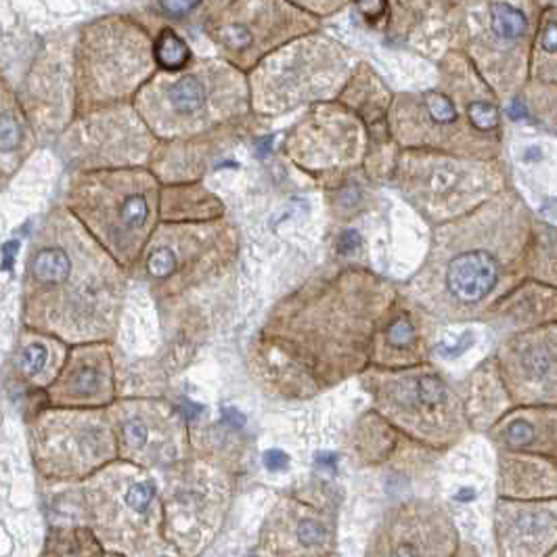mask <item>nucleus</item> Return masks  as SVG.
Instances as JSON below:
<instances>
[{
	"label": "nucleus",
	"instance_id": "obj_1",
	"mask_svg": "<svg viewBox=\"0 0 557 557\" xmlns=\"http://www.w3.org/2000/svg\"><path fill=\"white\" fill-rule=\"evenodd\" d=\"M394 292L364 271H344L289 296L260 335L258 373L285 396H310L361 373Z\"/></svg>",
	"mask_w": 557,
	"mask_h": 557
},
{
	"label": "nucleus",
	"instance_id": "obj_2",
	"mask_svg": "<svg viewBox=\"0 0 557 557\" xmlns=\"http://www.w3.org/2000/svg\"><path fill=\"white\" fill-rule=\"evenodd\" d=\"M126 298V271L59 203L40 221L24 264L22 323L65 346L112 339Z\"/></svg>",
	"mask_w": 557,
	"mask_h": 557
},
{
	"label": "nucleus",
	"instance_id": "obj_3",
	"mask_svg": "<svg viewBox=\"0 0 557 557\" xmlns=\"http://www.w3.org/2000/svg\"><path fill=\"white\" fill-rule=\"evenodd\" d=\"M532 223L522 199L502 191L466 216L441 224L413 281V296L445 321L493 314L527 273Z\"/></svg>",
	"mask_w": 557,
	"mask_h": 557
},
{
	"label": "nucleus",
	"instance_id": "obj_4",
	"mask_svg": "<svg viewBox=\"0 0 557 557\" xmlns=\"http://www.w3.org/2000/svg\"><path fill=\"white\" fill-rule=\"evenodd\" d=\"M438 90L400 95L391 103L388 131L405 149H430L459 158L493 160L499 153V106L495 92L459 51L443 65Z\"/></svg>",
	"mask_w": 557,
	"mask_h": 557
},
{
	"label": "nucleus",
	"instance_id": "obj_5",
	"mask_svg": "<svg viewBox=\"0 0 557 557\" xmlns=\"http://www.w3.org/2000/svg\"><path fill=\"white\" fill-rule=\"evenodd\" d=\"M162 185L147 166L72 172L63 206L124 269L137 267L160 224Z\"/></svg>",
	"mask_w": 557,
	"mask_h": 557
},
{
	"label": "nucleus",
	"instance_id": "obj_6",
	"mask_svg": "<svg viewBox=\"0 0 557 557\" xmlns=\"http://www.w3.org/2000/svg\"><path fill=\"white\" fill-rule=\"evenodd\" d=\"M244 72L226 61H199L181 72L153 74L140 86L133 108L153 139L183 143L216 133L248 110Z\"/></svg>",
	"mask_w": 557,
	"mask_h": 557
},
{
	"label": "nucleus",
	"instance_id": "obj_7",
	"mask_svg": "<svg viewBox=\"0 0 557 557\" xmlns=\"http://www.w3.org/2000/svg\"><path fill=\"white\" fill-rule=\"evenodd\" d=\"M153 40L137 20L108 15L86 24L74 42V117L133 103L156 74Z\"/></svg>",
	"mask_w": 557,
	"mask_h": 557
},
{
	"label": "nucleus",
	"instance_id": "obj_8",
	"mask_svg": "<svg viewBox=\"0 0 557 557\" xmlns=\"http://www.w3.org/2000/svg\"><path fill=\"white\" fill-rule=\"evenodd\" d=\"M348 81L350 63L342 47L325 36L307 34L278 47L251 70V108L262 115H281L325 103Z\"/></svg>",
	"mask_w": 557,
	"mask_h": 557
},
{
	"label": "nucleus",
	"instance_id": "obj_9",
	"mask_svg": "<svg viewBox=\"0 0 557 557\" xmlns=\"http://www.w3.org/2000/svg\"><path fill=\"white\" fill-rule=\"evenodd\" d=\"M394 178L423 216L448 223L505 191V176L493 160L459 158L430 149H405Z\"/></svg>",
	"mask_w": 557,
	"mask_h": 557
},
{
	"label": "nucleus",
	"instance_id": "obj_10",
	"mask_svg": "<svg viewBox=\"0 0 557 557\" xmlns=\"http://www.w3.org/2000/svg\"><path fill=\"white\" fill-rule=\"evenodd\" d=\"M364 386L380 413L418 443L453 445L463 434V405L434 369H375Z\"/></svg>",
	"mask_w": 557,
	"mask_h": 557
},
{
	"label": "nucleus",
	"instance_id": "obj_11",
	"mask_svg": "<svg viewBox=\"0 0 557 557\" xmlns=\"http://www.w3.org/2000/svg\"><path fill=\"white\" fill-rule=\"evenodd\" d=\"M461 55L495 95H513L529 74L530 15L522 0H468L459 20Z\"/></svg>",
	"mask_w": 557,
	"mask_h": 557
},
{
	"label": "nucleus",
	"instance_id": "obj_12",
	"mask_svg": "<svg viewBox=\"0 0 557 557\" xmlns=\"http://www.w3.org/2000/svg\"><path fill=\"white\" fill-rule=\"evenodd\" d=\"M86 495L90 530L101 547L120 552V556L145 549L164 527L153 478L131 461H112L90 475Z\"/></svg>",
	"mask_w": 557,
	"mask_h": 557
},
{
	"label": "nucleus",
	"instance_id": "obj_13",
	"mask_svg": "<svg viewBox=\"0 0 557 557\" xmlns=\"http://www.w3.org/2000/svg\"><path fill=\"white\" fill-rule=\"evenodd\" d=\"M32 461L47 480H78L117 459L112 418L106 409H40L29 421Z\"/></svg>",
	"mask_w": 557,
	"mask_h": 557
},
{
	"label": "nucleus",
	"instance_id": "obj_14",
	"mask_svg": "<svg viewBox=\"0 0 557 557\" xmlns=\"http://www.w3.org/2000/svg\"><path fill=\"white\" fill-rule=\"evenodd\" d=\"M317 29L319 20L287 0H228L206 22L210 40L239 72H251L278 47Z\"/></svg>",
	"mask_w": 557,
	"mask_h": 557
},
{
	"label": "nucleus",
	"instance_id": "obj_15",
	"mask_svg": "<svg viewBox=\"0 0 557 557\" xmlns=\"http://www.w3.org/2000/svg\"><path fill=\"white\" fill-rule=\"evenodd\" d=\"M59 156L72 172L149 164L156 139L133 103L74 117L57 140Z\"/></svg>",
	"mask_w": 557,
	"mask_h": 557
},
{
	"label": "nucleus",
	"instance_id": "obj_16",
	"mask_svg": "<svg viewBox=\"0 0 557 557\" xmlns=\"http://www.w3.org/2000/svg\"><path fill=\"white\" fill-rule=\"evenodd\" d=\"M235 251V235L223 219L208 223H162L140 253L139 264L153 289H183L224 264Z\"/></svg>",
	"mask_w": 557,
	"mask_h": 557
},
{
	"label": "nucleus",
	"instance_id": "obj_17",
	"mask_svg": "<svg viewBox=\"0 0 557 557\" xmlns=\"http://www.w3.org/2000/svg\"><path fill=\"white\" fill-rule=\"evenodd\" d=\"M364 124L346 106L317 103L287 139L289 158L312 174L357 166L364 151Z\"/></svg>",
	"mask_w": 557,
	"mask_h": 557
},
{
	"label": "nucleus",
	"instance_id": "obj_18",
	"mask_svg": "<svg viewBox=\"0 0 557 557\" xmlns=\"http://www.w3.org/2000/svg\"><path fill=\"white\" fill-rule=\"evenodd\" d=\"M459 534L441 505L403 503L375 530L367 557H455Z\"/></svg>",
	"mask_w": 557,
	"mask_h": 557
},
{
	"label": "nucleus",
	"instance_id": "obj_19",
	"mask_svg": "<svg viewBox=\"0 0 557 557\" xmlns=\"http://www.w3.org/2000/svg\"><path fill=\"white\" fill-rule=\"evenodd\" d=\"M556 323L511 337L499 361L507 394L524 407H556Z\"/></svg>",
	"mask_w": 557,
	"mask_h": 557
},
{
	"label": "nucleus",
	"instance_id": "obj_20",
	"mask_svg": "<svg viewBox=\"0 0 557 557\" xmlns=\"http://www.w3.org/2000/svg\"><path fill=\"white\" fill-rule=\"evenodd\" d=\"M112 418L117 459L140 468L166 463L174 459V434L178 421L174 413L151 403H122L108 407Z\"/></svg>",
	"mask_w": 557,
	"mask_h": 557
},
{
	"label": "nucleus",
	"instance_id": "obj_21",
	"mask_svg": "<svg viewBox=\"0 0 557 557\" xmlns=\"http://www.w3.org/2000/svg\"><path fill=\"white\" fill-rule=\"evenodd\" d=\"M49 407L106 409L113 400V364L108 342L74 346L47 388Z\"/></svg>",
	"mask_w": 557,
	"mask_h": 557
},
{
	"label": "nucleus",
	"instance_id": "obj_22",
	"mask_svg": "<svg viewBox=\"0 0 557 557\" xmlns=\"http://www.w3.org/2000/svg\"><path fill=\"white\" fill-rule=\"evenodd\" d=\"M74 51V47H72ZM72 51L51 49L32 67L28 81V99L32 106L26 108L34 131H59L74 120V72H72Z\"/></svg>",
	"mask_w": 557,
	"mask_h": 557
},
{
	"label": "nucleus",
	"instance_id": "obj_23",
	"mask_svg": "<svg viewBox=\"0 0 557 557\" xmlns=\"http://www.w3.org/2000/svg\"><path fill=\"white\" fill-rule=\"evenodd\" d=\"M556 503L507 502L497 509L503 557H545L556 547Z\"/></svg>",
	"mask_w": 557,
	"mask_h": 557
},
{
	"label": "nucleus",
	"instance_id": "obj_24",
	"mask_svg": "<svg viewBox=\"0 0 557 557\" xmlns=\"http://www.w3.org/2000/svg\"><path fill=\"white\" fill-rule=\"evenodd\" d=\"M275 516V549L283 557H325L334 545V524L325 509L287 503Z\"/></svg>",
	"mask_w": 557,
	"mask_h": 557
},
{
	"label": "nucleus",
	"instance_id": "obj_25",
	"mask_svg": "<svg viewBox=\"0 0 557 557\" xmlns=\"http://www.w3.org/2000/svg\"><path fill=\"white\" fill-rule=\"evenodd\" d=\"M428 355V342L418 317L409 308H394L384 317L375 339L371 361L377 369L418 367Z\"/></svg>",
	"mask_w": 557,
	"mask_h": 557
},
{
	"label": "nucleus",
	"instance_id": "obj_26",
	"mask_svg": "<svg viewBox=\"0 0 557 557\" xmlns=\"http://www.w3.org/2000/svg\"><path fill=\"white\" fill-rule=\"evenodd\" d=\"M36 143V131L17 90L0 74V170L13 176L28 162Z\"/></svg>",
	"mask_w": 557,
	"mask_h": 557
},
{
	"label": "nucleus",
	"instance_id": "obj_27",
	"mask_svg": "<svg viewBox=\"0 0 557 557\" xmlns=\"http://www.w3.org/2000/svg\"><path fill=\"white\" fill-rule=\"evenodd\" d=\"M65 344L49 335L26 330L13 357V380L28 392L47 391L65 361Z\"/></svg>",
	"mask_w": 557,
	"mask_h": 557
},
{
	"label": "nucleus",
	"instance_id": "obj_28",
	"mask_svg": "<svg viewBox=\"0 0 557 557\" xmlns=\"http://www.w3.org/2000/svg\"><path fill=\"white\" fill-rule=\"evenodd\" d=\"M529 411L503 421L495 438L509 453H547L556 459V407H524Z\"/></svg>",
	"mask_w": 557,
	"mask_h": 557
},
{
	"label": "nucleus",
	"instance_id": "obj_29",
	"mask_svg": "<svg viewBox=\"0 0 557 557\" xmlns=\"http://www.w3.org/2000/svg\"><path fill=\"white\" fill-rule=\"evenodd\" d=\"M224 206L201 185H166L160 196L164 223L223 219Z\"/></svg>",
	"mask_w": 557,
	"mask_h": 557
},
{
	"label": "nucleus",
	"instance_id": "obj_30",
	"mask_svg": "<svg viewBox=\"0 0 557 557\" xmlns=\"http://www.w3.org/2000/svg\"><path fill=\"white\" fill-rule=\"evenodd\" d=\"M556 9L549 7L539 24L536 42L532 51V76L536 83H547L556 88L557 83V40Z\"/></svg>",
	"mask_w": 557,
	"mask_h": 557
},
{
	"label": "nucleus",
	"instance_id": "obj_31",
	"mask_svg": "<svg viewBox=\"0 0 557 557\" xmlns=\"http://www.w3.org/2000/svg\"><path fill=\"white\" fill-rule=\"evenodd\" d=\"M101 554L103 547L92 530L67 527L49 532L42 557H99Z\"/></svg>",
	"mask_w": 557,
	"mask_h": 557
},
{
	"label": "nucleus",
	"instance_id": "obj_32",
	"mask_svg": "<svg viewBox=\"0 0 557 557\" xmlns=\"http://www.w3.org/2000/svg\"><path fill=\"white\" fill-rule=\"evenodd\" d=\"M153 59L162 72H181L191 61L189 45L172 28L162 29L153 40Z\"/></svg>",
	"mask_w": 557,
	"mask_h": 557
},
{
	"label": "nucleus",
	"instance_id": "obj_33",
	"mask_svg": "<svg viewBox=\"0 0 557 557\" xmlns=\"http://www.w3.org/2000/svg\"><path fill=\"white\" fill-rule=\"evenodd\" d=\"M228 0H151L153 9L174 22H191L203 20L208 22L214 13H219Z\"/></svg>",
	"mask_w": 557,
	"mask_h": 557
},
{
	"label": "nucleus",
	"instance_id": "obj_34",
	"mask_svg": "<svg viewBox=\"0 0 557 557\" xmlns=\"http://www.w3.org/2000/svg\"><path fill=\"white\" fill-rule=\"evenodd\" d=\"M287 2H292L296 9L305 11L312 17H330L348 4V0H287Z\"/></svg>",
	"mask_w": 557,
	"mask_h": 557
},
{
	"label": "nucleus",
	"instance_id": "obj_35",
	"mask_svg": "<svg viewBox=\"0 0 557 557\" xmlns=\"http://www.w3.org/2000/svg\"><path fill=\"white\" fill-rule=\"evenodd\" d=\"M357 7H359V11H361L364 20L375 22V20H380L386 13L388 2L386 0H357Z\"/></svg>",
	"mask_w": 557,
	"mask_h": 557
},
{
	"label": "nucleus",
	"instance_id": "obj_36",
	"mask_svg": "<svg viewBox=\"0 0 557 557\" xmlns=\"http://www.w3.org/2000/svg\"><path fill=\"white\" fill-rule=\"evenodd\" d=\"M267 468L269 470H281L287 466V457L283 453H267Z\"/></svg>",
	"mask_w": 557,
	"mask_h": 557
},
{
	"label": "nucleus",
	"instance_id": "obj_37",
	"mask_svg": "<svg viewBox=\"0 0 557 557\" xmlns=\"http://www.w3.org/2000/svg\"><path fill=\"white\" fill-rule=\"evenodd\" d=\"M9 181H11V176H9L7 172H2V170H0V191L7 187V183H9Z\"/></svg>",
	"mask_w": 557,
	"mask_h": 557
},
{
	"label": "nucleus",
	"instance_id": "obj_38",
	"mask_svg": "<svg viewBox=\"0 0 557 557\" xmlns=\"http://www.w3.org/2000/svg\"><path fill=\"white\" fill-rule=\"evenodd\" d=\"M99 557H122V556H117V554H108V556H103V554H101V556Z\"/></svg>",
	"mask_w": 557,
	"mask_h": 557
},
{
	"label": "nucleus",
	"instance_id": "obj_39",
	"mask_svg": "<svg viewBox=\"0 0 557 557\" xmlns=\"http://www.w3.org/2000/svg\"><path fill=\"white\" fill-rule=\"evenodd\" d=\"M455 557H459V552H457V556H455Z\"/></svg>",
	"mask_w": 557,
	"mask_h": 557
},
{
	"label": "nucleus",
	"instance_id": "obj_40",
	"mask_svg": "<svg viewBox=\"0 0 557 557\" xmlns=\"http://www.w3.org/2000/svg\"><path fill=\"white\" fill-rule=\"evenodd\" d=\"M164 557H166V556H164Z\"/></svg>",
	"mask_w": 557,
	"mask_h": 557
}]
</instances>
